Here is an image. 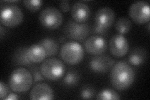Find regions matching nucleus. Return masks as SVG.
<instances>
[{"label":"nucleus","mask_w":150,"mask_h":100,"mask_svg":"<svg viewBox=\"0 0 150 100\" xmlns=\"http://www.w3.org/2000/svg\"><path fill=\"white\" fill-rule=\"evenodd\" d=\"M40 70L45 79L51 82H55L63 77L66 67L62 60L54 57H50L43 61Z\"/></svg>","instance_id":"7ed1b4c3"},{"label":"nucleus","mask_w":150,"mask_h":100,"mask_svg":"<svg viewBox=\"0 0 150 100\" xmlns=\"http://www.w3.org/2000/svg\"><path fill=\"white\" fill-rule=\"evenodd\" d=\"M33 83L30 70L20 67L13 71L9 78V87L13 91L25 93L31 87Z\"/></svg>","instance_id":"f03ea898"},{"label":"nucleus","mask_w":150,"mask_h":100,"mask_svg":"<svg viewBox=\"0 0 150 100\" xmlns=\"http://www.w3.org/2000/svg\"><path fill=\"white\" fill-rule=\"evenodd\" d=\"M86 52L93 55H100L107 50L106 40L101 36L93 35L87 38L84 43Z\"/></svg>","instance_id":"9b49d317"},{"label":"nucleus","mask_w":150,"mask_h":100,"mask_svg":"<svg viewBox=\"0 0 150 100\" xmlns=\"http://www.w3.org/2000/svg\"><path fill=\"white\" fill-rule=\"evenodd\" d=\"M115 63V60L109 55H95L91 58L89 67L94 73H105L110 71Z\"/></svg>","instance_id":"1a4fd4ad"},{"label":"nucleus","mask_w":150,"mask_h":100,"mask_svg":"<svg viewBox=\"0 0 150 100\" xmlns=\"http://www.w3.org/2000/svg\"><path fill=\"white\" fill-rule=\"evenodd\" d=\"M71 14L73 20L77 23H86L90 18V8L86 3L83 1H77L73 4Z\"/></svg>","instance_id":"4468645a"},{"label":"nucleus","mask_w":150,"mask_h":100,"mask_svg":"<svg viewBox=\"0 0 150 100\" xmlns=\"http://www.w3.org/2000/svg\"><path fill=\"white\" fill-rule=\"evenodd\" d=\"M64 32L69 39L75 41H83L90 35V27L86 23H80L69 20L66 24Z\"/></svg>","instance_id":"0eeeda50"},{"label":"nucleus","mask_w":150,"mask_h":100,"mask_svg":"<svg viewBox=\"0 0 150 100\" xmlns=\"http://www.w3.org/2000/svg\"><path fill=\"white\" fill-rule=\"evenodd\" d=\"M92 31L93 33H95V34L103 35H106L107 32L108 31V30L106 29L105 28H103L99 25H97L95 24V25L93 26Z\"/></svg>","instance_id":"a878e982"},{"label":"nucleus","mask_w":150,"mask_h":100,"mask_svg":"<svg viewBox=\"0 0 150 100\" xmlns=\"http://www.w3.org/2000/svg\"><path fill=\"white\" fill-rule=\"evenodd\" d=\"M97 99L101 100H110V99H120V96L119 94L115 90L110 88H106L103 89L98 94L96 98Z\"/></svg>","instance_id":"412c9836"},{"label":"nucleus","mask_w":150,"mask_h":100,"mask_svg":"<svg viewBox=\"0 0 150 100\" xmlns=\"http://www.w3.org/2000/svg\"><path fill=\"white\" fill-rule=\"evenodd\" d=\"M18 95L15 93H9V94L8 95V96L4 99L5 100H16L18 99Z\"/></svg>","instance_id":"cd10ccee"},{"label":"nucleus","mask_w":150,"mask_h":100,"mask_svg":"<svg viewBox=\"0 0 150 100\" xmlns=\"http://www.w3.org/2000/svg\"><path fill=\"white\" fill-rule=\"evenodd\" d=\"M26 8L32 12H36L43 5V1L41 0H25L23 1Z\"/></svg>","instance_id":"5701e85b"},{"label":"nucleus","mask_w":150,"mask_h":100,"mask_svg":"<svg viewBox=\"0 0 150 100\" xmlns=\"http://www.w3.org/2000/svg\"><path fill=\"white\" fill-rule=\"evenodd\" d=\"M59 7L63 12H68L70 10V2L68 0H63L60 1Z\"/></svg>","instance_id":"bb28decb"},{"label":"nucleus","mask_w":150,"mask_h":100,"mask_svg":"<svg viewBox=\"0 0 150 100\" xmlns=\"http://www.w3.org/2000/svg\"><path fill=\"white\" fill-rule=\"evenodd\" d=\"M147 56V51L143 48L135 47L130 51L128 56V62L131 65L138 66L146 61Z\"/></svg>","instance_id":"dca6fc26"},{"label":"nucleus","mask_w":150,"mask_h":100,"mask_svg":"<svg viewBox=\"0 0 150 100\" xmlns=\"http://www.w3.org/2000/svg\"><path fill=\"white\" fill-rule=\"evenodd\" d=\"M30 71L32 74L33 79V83H38L40 82H43L45 80V77L42 74L41 72L40 68L38 66L34 65L33 64L31 65L30 67Z\"/></svg>","instance_id":"4be33fe9"},{"label":"nucleus","mask_w":150,"mask_h":100,"mask_svg":"<svg viewBox=\"0 0 150 100\" xmlns=\"http://www.w3.org/2000/svg\"><path fill=\"white\" fill-rule=\"evenodd\" d=\"M27 55L32 63H40L47 58L45 48L38 43L28 47Z\"/></svg>","instance_id":"2eb2a0df"},{"label":"nucleus","mask_w":150,"mask_h":100,"mask_svg":"<svg viewBox=\"0 0 150 100\" xmlns=\"http://www.w3.org/2000/svg\"><path fill=\"white\" fill-rule=\"evenodd\" d=\"M132 28V23L127 18H119L115 24V29L120 35H124L130 31Z\"/></svg>","instance_id":"aec40b11"},{"label":"nucleus","mask_w":150,"mask_h":100,"mask_svg":"<svg viewBox=\"0 0 150 100\" xmlns=\"http://www.w3.org/2000/svg\"><path fill=\"white\" fill-rule=\"evenodd\" d=\"M28 47L21 46L19 47L14 52L12 57L13 63L16 66H23L30 67L33 65L27 55Z\"/></svg>","instance_id":"f3484780"},{"label":"nucleus","mask_w":150,"mask_h":100,"mask_svg":"<svg viewBox=\"0 0 150 100\" xmlns=\"http://www.w3.org/2000/svg\"><path fill=\"white\" fill-rule=\"evenodd\" d=\"M5 30H6L3 28V25H1V26H0V37H1V40H3V36L5 35Z\"/></svg>","instance_id":"c85d7f7f"},{"label":"nucleus","mask_w":150,"mask_h":100,"mask_svg":"<svg viewBox=\"0 0 150 100\" xmlns=\"http://www.w3.org/2000/svg\"><path fill=\"white\" fill-rule=\"evenodd\" d=\"M115 19V13L110 7H103L98 9L95 16V22L99 25L108 30L112 25Z\"/></svg>","instance_id":"f8f14e48"},{"label":"nucleus","mask_w":150,"mask_h":100,"mask_svg":"<svg viewBox=\"0 0 150 100\" xmlns=\"http://www.w3.org/2000/svg\"><path fill=\"white\" fill-rule=\"evenodd\" d=\"M9 93V87L3 82H0V98L4 99Z\"/></svg>","instance_id":"393cba45"},{"label":"nucleus","mask_w":150,"mask_h":100,"mask_svg":"<svg viewBox=\"0 0 150 100\" xmlns=\"http://www.w3.org/2000/svg\"><path fill=\"white\" fill-rule=\"evenodd\" d=\"M110 53L117 58H121L128 53L129 46L127 38L123 35L112 36L109 43Z\"/></svg>","instance_id":"9d476101"},{"label":"nucleus","mask_w":150,"mask_h":100,"mask_svg":"<svg viewBox=\"0 0 150 100\" xmlns=\"http://www.w3.org/2000/svg\"><path fill=\"white\" fill-rule=\"evenodd\" d=\"M95 94V89L91 85L86 84L83 87L80 93L82 99H92Z\"/></svg>","instance_id":"b1692460"},{"label":"nucleus","mask_w":150,"mask_h":100,"mask_svg":"<svg viewBox=\"0 0 150 100\" xmlns=\"http://www.w3.org/2000/svg\"><path fill=\"white\" fill-rule=\"evenodd\" d=\"M39 20L44 27L49 30H56L62 25L63 17L58 8L48 6L44 8L39 15Z\"/></svg>","instance_id":"423d86ee"},{"label":"nucleus","mask_w":150,"mask_h":100,"mask_svg":"<svg viewBox=\"0 0 150 100\" xmlns=\"http://www.w3.org/2000/svg\"><path fill=\"white\" fill-rule=\"evenodd\" d=\"M38 43L43 46L45 48L47 58H50L51 56H54L58 53L59 50V45L55 40L51 38H45L41 40Z\"/></svg>","instance_id":"a211bd4d"},{"label":"nucleus","mask_w":150,"mask_h":100,"mask_svg":"<svg viewBox=\"0 0 150 100\" xmlns=\"http://www.w3.org/2000/svg\"><path fill=\"white\" fill-rule=\"evenodd\" d=\"M30 98L33 100H51L54 99L53 89L45 83H40L35 84L31 90Z\"/></svg>","instance_id":"ddd939ff"},{"label":"nucleus","mask_w":150,"mask_h":100,"mask_svg":"<svg viewBox=\"0 0 150 100\" xmlns=\"http://www.w3.org/2000/svg\"><path fill=\"white\" fill-rule=\"evenodd\" d=\"M135 80V71L129 63L120 61L111 69L110 82L116 89L123 91L128 89Z\"/></svg>","instance_id":"f257e3e1"},{"label":"nucleus","mask_w":150,"mask_h":100,"mask_svg":"<svg viewBox=\"0 0 150 100\" xmlns=\"http://www.w3.org/2000/svg\"><path fill=\"white\" fill-rule=\"evenodd\" d=\"M128 13L131 20L138 24H144L149 21V6L146 1H138L133 3L129 8Z\"/></svg>","instance_id":"6e6552de"},{"label":"nucleus","mask_w":150,"mask_h":100,"mask_svg":"<svg viewBox=\"0 0 150 100\" xmlns=\"http://www.w3.org/2000/svg\"><path fill=\"white\" fill-rule=\"evenodd\" d=\"M23 13L21 9L15 4H4L1 8L0 21L2 25L15 27L23 21Z\"/></svg>","instance_id":"39448f33"},{"label":"nucleus","mask_w":150,"mask_h":100,"mask_svg":"<svg viewBox=\"0 0 150 100\" xmlns=\"http://www.w3.org/2000/svg\"><path fill=\"white\" fill-rule=\"evenodd\" d=\"M60 56L68 65H77L83 61L84 50L78 42L69 41L66 42L61 48Z\"/></svg>","instance_id":"20e7f679"},{"label":"nucleus","mask_w":150,"mask_h":100,"mask_svg":"<svg viewBox=\"0 0 150 100\" xmlns=\"http://www.w3.org/2000/svg\"><path fill=\"white\" fill-rule=\"evenodd\" d=\"M79 81H80V75L78 71L74 69H69L66 73L63 82L66 87H74L78 85Z\"/></svg>","instance_id":"6ab92c4d"}]
</instances>
